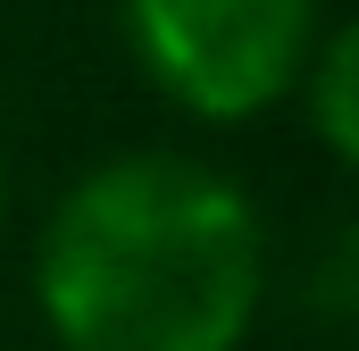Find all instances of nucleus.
I'll list each match as a JSON object with an SVG mask.
<instances>
[{
	"instance_id": "1",
	"label": "nucleus",
	"mask_w": 359,
	"mask_h": 351,
	"mask_svg": "<svg viewBox=\"0 0 359 351\" xmlns=\"http://www.w3.org/2000/svg\"><path fill=\"white\" fill-rule=\"evenodd\" d=\"M34 301L59 351H243L268 301V226L192 151H117L59 192Z\"/></svg>"
},
{
	"instance_id": "2",
	"label": "nucleus",
	"mask_w": 359,
	"mask_h": 351,
	"mask_svg": "<svg viewBox=\"0 0 359 351\" xmlns=\"http://www.w3.org/2000/svg\"><path fill=\"white\" fill-rule=\"evenodd\" d=\"M117 17L142 76L209 126L276 109L326 34L318 0H117Z\"/></svg>"
},
{
	"instance_id": "3",
	"label": "nucleus",
	"mask_w": 359,
	"mask_h": 351,
	"mask_svg": "<svg viewBox=\"0 0 359 351\" xmlns=\"http://www.w3.org/2000/svg\"><path fill=\"white\" fill-rule=\"evenodd\" d=\"M292 100H301V117H309V134L326 143V159H359V34L351 25H326L318 42H309V59H301V76H292Z\"/></svg>"
},
{
	"instance_id": "4",
	"label": "nucleus",
	"mask_w": 359,
	"mask_h": 351,
	"mask_svg": "<svg viewBox=\"0 0 359 351\" xmlns=\"http://www.w3.org/2000/svg\"><path fill=\"white\" fill-rule=\"evenodd\" d=\"M351 310H359V243H351V226H334L326 234V260H318V318L326 326H351Z\"/></svg>"
},
{
	"instance_id": "5",
	"label": "nucleus",
	"mask_w": 359,
	"mask_h": 351,
	"mask_svg": "<svg viewBox=\"0 0 359 351\" xmlns=\"http://www.w3.org/2000/svg\"><path fill=\"white\" fill-rule=\"evenodd\" d=\"M0 218H8V176H0Z\"/></svg>"
}]
</instances>
